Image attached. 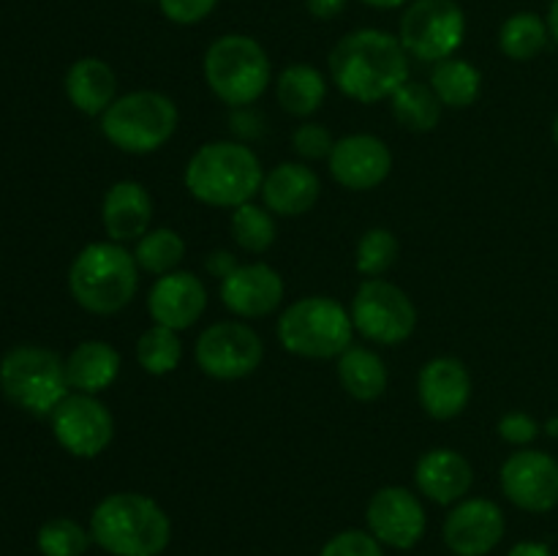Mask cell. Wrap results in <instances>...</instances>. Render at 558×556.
Returning a JSON list of instances; mask_svg holds the SVG:
<instances>
[{
    "mask_svg": "<svg viewBox=\"0 0 558 556\" xmlns=\"http://www.w3.org/2000/svg\"><path fill=\"white\" fill-rule=\"evenodd\" d=\"M185 256V240L178 229L156 227L150 232L142 234L134 245V259L140 270L150 273V276H167V273L178 270L180 262Z\"/></svg>",
    "mask_w": 558,
    "mask_h": 556,
    "instance_id": "cell-31",
    "label": "cell"
},
{
    "mask_svg": "<svg viewBox=\"0 0 558 556\" xmlns=\"http://www.w3.org/2000/svg\"><path fill=\"white\" fill-rule=\"evenodd\" d=\"M265 180L259 156L248 145L234 140L205 142L194 156L189 158L183 172L185 191L196 202L210 207H234L256 200Z\"/></svg>",
    "mask_w": 558,
    "mask_h": 556,
    "instance_id": "cell-3",
    "label": "cell"
},
{
    "mask_svg": "<svg viewBox=\"0 0 558 556\" xmlns=\"http://www.w3.org/2000/svg\"><path fill=\"white\" fill-rule=\"evenodd\" d=\"M319 556H385V551L379 540L365 529H343L327 540Z\"/></svg>",
    "mask_w": 558,
    "mask_h": 556,
    "instance_id": "cell-35",
    "label": "cell"
},
{
    "mask_svg": "<svg viewBox=\"0 0 558 556\" xmlns=\"http://www.w3.org/2000/svg\"><path fill=\"white\" fill-rule=\"evenodd\" d=\"M550 41L548 20H543L534 11H518L507 16L499 27V49L505 58L526 63L534 60Z\"/></svg>",
    "mask_w": 558,
    "mask_h": 556,
    "instance_id": "cell-28",
    "label": "cell"
},
{
    "mask_svg": "<svg viewBox=\"0 0 558 556\" xmlns=\"http://www.w3.org/2000/svg\"><path fill=\"white\" fill-rule=\"evenodd\" d=\"M332 145H336V136H332L330 129H325L322 123H303L298 125L292 134V147L303 161H322V158H330Z\"/></svg>",
    "mask_w": 558,
    "mask_h": 556,
    "instance_id": "cell-36",
    "label": "cell"
},
{
    "mask_svg": "<svg viewBox=\"0 0 558 556\" xmlns=\"http://www.w3.org/2000/svg\"><path fill=\"white\" fill-rule=\"evenodd\" d=\"M349 0H305V9L314 20H336L343 9H347Z\"/></svg>",
    "mask_w": 558,
    "mask_h": 556,
    "instance_id": "cell-40",
    "label": "cell"
},
{
    "mask_svg": "<svg viewBox=\"0 0 558 556\" xmlns=\"http://www.w3.org/2000/svg\"><path fill=\"white\" fill-rule=\"evenodd\" d=\"M354 330L371 343L398 347L409 341L417 327V309L398 283L387 278H363L349 303Z\"/></svg>",
    "mask_w": 558,
    "mask_h": 556,
    "instance_id": "cell-9",
    "label": "cell"
},
{
    "mask_svg": "<svg viewBox=\"0 0 558 556\" xmlns=\"http://www.w3.org/2000/svg\"><path fill=\"white\" fill-rule=\"evenodd\" d=\"M505 512L494 499L466 496L447 512L445 545L456 556H488L505 537Z\"/></svg>",
    "mask_w": 558,
    "mask_h": 556,
    "instance_id": "cell-15",
    "label": "cell"
},
{
    "mask_svg": "<svg viewBox=\"0 0 558 556\" xmlns=\"http://www.w3.org/2000/svg\"><path fill=\"white\" fill-rule=\"evenodd\" d=\"M414 483L436 505H458L474 485V469L463 452L452 447H430L414 463Z\"/></svg>",
    "mask_w": 558,
    "mask_h": 556,
    "instance_id": "cell-21",
    "label": "cell"
},
{
    "mask_svg": "<svg viewBox=\"0 0 558 556\" xmlns=\"http://www.w3.org/2000/svg\"><path fill=\"white\" fill-rule=\"evenodd\" d=\"M365 523H368V532L381 545L409 551L423 540L428 516H425L423 501L412 488H407V485H385L368 499Z\"/></svg>",
    "mask_w": 558,
    "mask_h": 556,
    "instance_id": "cell-14",
    "label": "cell"
},
{
    "mask_svg": "<svg viewBox=\"0 0 558 556\" xmlns=\"http://www.w3.org/2000/svg\"><path fill=\"white\" fill-rule=\"evenodd\" d=\"M101 223L114 243H136L153 223V196L140 180H118L101 202Z\"/></svg>",
    "mask_w": 558,
    "mask_h": 556,
    "instance_id": "cell-22",
    "label": "cell"
},
{
    "mask_svg": "<svg viewBox=\"0 0 558 556\" xmlns=\"http://www.w3.org/2000/svg\"><path fill=\"white\" fill-rule=\"evenodd\" d=\"M545 434L554 436V439H558V418H550L548 423H545Z\"/></svg>",
    "mask_w": 558,
    "mask_h": 556,
    "instance_id": "cell-44",
    "label": "cell"
},
{
    "mask_svg": "<svg viewBox=\"0 0 558 556\" xmlns=\"http://www.w3.org/2000/svg\"><path fill=\"white\" fill-rule=\"evenodd\" d=\"M238 265H240V262L234 259L232 251H223V249L210 251V254H207V259H205L207 273H210V276H216L218 281H223V278H227L229 273H232Z\"/></svg>",
    "mask_w": 558,
    "mask_h": 556,
    "instance_id": "cell-39",
    "label": "cell"
},
{
    "mask_svg": "<svg viewBox=\"0 0 558 556\" xmlns=\"http://www.w3.org/2000/svg\"><path fill=\"white\" fill-rule=\"evenodd\" d=\"M140 265L134 251L114 240L87 243L69 267V292L90 314L112 316L131 305L140 292Z\"/></svg>",
    "mask_w": 558,
    "mask_h": 556,
    "instance_id": "cell-4",
    "label": "cell"
},
{
    "mask_svg": "<svg viewBox=\"0 0 558 556\" xmlns=\"http://www.w3.org/2000/svg\"><path fill=\"white\" fill-rule=\"evenodd\" d=\"M417 398L430 420H456L472 401V374L450 354L430 358L417 374Z\"/></svg>",
    "mask_w": 558,
    "mask_h": 556,
    "instance_id": "cell-18",
    "label": "cell"
},
{
    "mask_svg": "<svg viewBox=\"0 0 558 556\" xmlns=\"http://www.w3.org/2000/svg\"><path fill=\"white\" fill-rule=\"evenodd\" d=\"M338 90L357 104H379L409 82V52L401 38L376 27H360L338 38L327 58Z\"/></svg>",
    "mask_w": 558,
    "mask_h": 556,
    "instance_id": "cell-1",
    "label": "cell"
},
{
    "mask_svg": "<svg viewBox=\"0 0 558 556\" xmlns=\"http://www.w3.org/2000/svg\"><path fill=\"white\" fill-rule=\"evenodd\" d=\"M207 309V287L189 270H172L158 276L147 294V314L153 325L183 333L202 319Z\"/></svg>",
    "mask_w": 558,
    "mask_h": 556,
    "instance_id": "cell-19",
    "label": "cell"
},
{
    "mask_svg": "<svg viewBox=\"0 0 558 556\" xmlns=\"http://www.w3.org/2000/svg\"><path fill=\"white\" fill-rule=\"evenodd\" d=\"M392 118L403 125L407 131H417V134H425V131H434L441 120V101L436 98V93L430 90V85H423V82H403L390 98Z\"/></svg>",
    "mask_w": 558,
    "mask_h": 556,
    "instance_id": "cell-29",
    "label": "cell"
},
{
    "mask_svg": "<svg viewBox=\"0 0 558 556\" xmlns=\"http://www.w3.org/2000/svg\"><path fill=\"white\" fill-rule=\"evenodd\" d=\"M545 20H548L550 38H554V41L558 44V0H550V5H548V16H545Z\"/></svg>",
    "mask_w": 558,
    "mask_h": 556,
    "instance_id": "cell-43",
    "label": "cell"
},
{
    "mask_svg": "<svg viewBox=\"0 0 558 556\" xmlns=\"http://www.w3.org/2000/svg\"><path fill=\"white\" fill-rule=\"evenodd\" d=\"M283 287L281 273L267 262H245L238 265L218 287L221 303L238 319H262L281 309Z\"/></svg>",
    "mask_w": 558,
    "mask_h": 556,
    "instance_id": "cell-17",
    "label": "cell"
},
{
    "mask_svg": "<svg viewBox=\"0 0 558 556\" xmlns=\"http://www.w3.org/2000/svg\"><path fill=\"white\" fill-rule=\"evenodd\" d=\"M259 196L276 218H298L314 210L322 196V180L308 164L283 161L265 172Z\"/></svg>",
    "mask_w": 558,
    "mask_h": 556,
    "instance_id": "cell-20",
    "label": "cell"
},
{
    "mask_svg": "<svg viewBox=\"0 0 558 556\" xmlns=\"http://www.w3.org/2000/svg\"><path fill=\"white\" fill-rule=\"evenodd\" d=\"M430 90L436 93L441 107L466 109L483 93V71L474 63H469V60L452 55V58L434 63V71H430Z\"/></svg>",
    "mask_w": 558,
    "mask_h": 556,
    "instance_id": "cell-27",
    "label": "cell"
},
{
    "mask_svg": "<svg viewBox=\"0 0 558 556\" xmlns=\"http://www.w3.org/2000/svg\"><path fill=\"white\" fill-rule=\"evenodd\" d=\"M123 358L112 343L101 338H90L71 349L65 358V379H69L71 392H87V396H101L104 390L118 382Z\"/></svg>",
    "mask_w": 558,
    "mask_h": 556,
    "instance_id": "cell-24",
    "label": "cell"
},
{
    "mask_svg": "<svg viewBox=\"0 0 558 556\" xmlns=\"http://www.w3.org/2000/svg\"><path fill=\"white\" fill-rule=\"evenodd\" d=\"M338 382L354 401H376L387 392L390 374L387 365L374 349L368 347H349L341 358L336 360Z\"/></svg>",
    "mask_w": 558,
    "mask_h": 556,
    "instance_id": "cell-25",
    "label": "cell"
},
{
    "mask_svg": "<svg viewBox=\"0 0 558 556\" xmlns=\"http://www.w3.org/2000/svg\"><path fill=\"white\" fill-rule=\"evenodd\" d=\"M398 38L409 58L439 63L461 49L466 38V14L456 0H412L403 9Z\"/></svg>",
    "mask_w": 558,
    "mask_h": 556,
    "instance_id": "cell-10",
    "label": "cell"
},
{
    "mask_svg": "<svg viewBox=\"0 0 558 556\" xmlns=\"http://www.w3.org/2000/svg\"><path fill=\"white\" fill-rule=\"evenodd\" d=\"M496 431H499V436L507 442V445L526 447L539 436V423L529 412L512 409V412L501 414L499 423H496Z\"/></svg>",
    "mask_w": 558,
    "mask_h": 556,
    "instance_id": "cell-37",
    "label": "cell"
},
{
    "mask_svg": "<svg viewBox=\"0 0 558 556\" xmlns=\"http://www.w3.org/2000/svg\"><path fill=\"white\" fill-rule=\"evenodd\" d=\"M550 134H554V142H556V147H558V114H556V120H554V129H550Z\"/></svg>",
    "mask_w": 558,
    "mask_h": 556,
    "instance_id": "cell-45",
    "label": "cell"
},
{
    "mask_svg": "<svg viewBox=\"0 0 558 556\" xmlns=\"http://www.w3.org/2000/svg\"><path fill=\"white\" fill-rule=\"evenodd\" d=\"M194 360L202 374H207L210 379H245L265 360V341L245 322H216V325L205 327L196 338Z\"/></svg>",
    "mask_w": 558,
    "mask_h": 556,
    "instance_id": "cell-11",
    "label": "cell"
},
{
    "mask_svg": "<svg viewBox=\"0 0 558 556\" xmlns=\"http://www.w3.org/2000/svg\"><path fill=\"white\" fill-rule=\"evenodd\" d=\"M327 167L347 191H374L390 178L392 150L376 134H347L336 140Z\"/></svg>",
    "mask_w": 558,
    "mask_h": 556,
    "instance_id": "cell-16",
    "label": "cell"
},
{
    "mask_svg": "<svg viewBox=\"0 0 558 556\" xmlns=\"http://www.w3.org/2000/svg\"><path fill=\"white\" fill-rule=\"evenodd\" d=\"M507 556H554V551L545 543H537V540H523V543H515Z\"/></svg>",
    "mask_w": 558,
    "mask_h": 556,
    "instance_id": "cell-41",
    "label": "cell"
},
{
    "mask_svg": "<svg viewBox=\"0 0 558 556\" xmlns=\"http://www.w3.org/2000/svg\"><path fill=\"white\" fill-rule=\"evenodd\" d=\"M90 543V529L76 523L74 518H49L36 534L41 556H85Z\"/></svg>",
    "mask_w": 558,
    "mask_h": 556,
    "instance_id": "cell-34",
    "label": "cell"
},
{
    "mask_svg": "<svg viewBox=\"0 0 558 556\" xmlns=\"http://www.w3.org/2000/svg\"><path fill=\"white\" fill-rule=\"evenodd\" d=\"M278 341L294 358L338 360L352 347L354 325L347 305L327 294H308L281 311Z\"/></svg>",
    "mask_w": 558,
    "mask_h": 556,
    "instance_id": "cell-5",
    "label": "cell"
},
{
    "mask_svg": "<svg viewBox=\"0 0 558 556\" xmlns=\"http://www.w3.org/2000/svg\"><path fill=\"white\" fill-rule=\"evenodd\" d=\"M178 123V104L167 93L131 90L101 114V134L129 156H147L172 140Z\"/></svg>",
    "mask_w": 558,
    "mask_h": 556,
    "instance_id": "cell-7",
    "label": "cell"
},
{
    "mask_svg": "<svg viewBox=\"0 0 558 556\" xmlns=\"http://www.w3.org/2000/svg\"><path fill=\"white\" fill-rule=\"evenodd\" d=\"M202 74L218 101L243 109L270 87L272 63L267 49L254 36L227 33L207 47Z\"/></svg>",
    "mask_w": 558,
    "mask_h": 556,
    "instance_id": "cell-6",
    "label": "cell"
},
{
    "mask_svg": "<svg viewBox=\"0 0 558 556\" xmlns=\"http://www.w3.org/2000/svg\"><path fill=\"white\" fill-rule=\"evenodd\" d=\"M221 0H158V9L174 25H196L216 11Z\"/></svg>",
    "mask_w": 558,
    "mask_h": 556,
    "instance_id": "cell-38",
    "label": "cell"
},
{
    "mask_svg": "<svg viewBox=\"0 0 558 556\" xmlns=\"http://www.w3.org/2000/svg\"><path fill=\"white\" fill-rule=\"evenodd\" d=\"M360 3L371 5V9H379V11H392V9H407L412 0H360Z\"/></svg>",
    "mask_w": 558,
    "mask_h": 556,
    "instance_id": "cell-42",
    "label": "cell"
},
{
    "mask_svg": "<svg viewBox=\"0 0 558 556\" xmlns=\"http://www.w3.org/2000/svg\"><path fill=\"white\" fill-rule=\"evenodd\" d=\"M90 537L112 556H161L172 540V521L153 496L118 491L93 507Z\"/></svg>",
    "mask_w": 558,
    "mask_h": 556,
    "instance_id": "cell-2",
    "label": "cell"
},
{
    "mask_svg": "<svg viewBox=\"0 0 558 556\" xmlns=\"http://www.w3.org/2000/svg\"><path fill=\"white\" fill-rule=\"evenodd\" d=\"M0 390L22 412L49 418L71 392L65 360L36 343L14 347L0 360Z\"/></svg>",
    "mask_w": 558,
    "mask_h": 556,
    "instance_id": "cell-8",
    "label": "cell"
},
{
    "mask_svg": "<svg viewBox=\"0 0 558 556\" xmlns=\"http://www.w3.org/2000/svg\"><path fill=\"white\" fill-rule=\"evenodd\" d=\"M65 96L76 112L87 118H101L118 98V76L101 58H80L65 71Z\"/></svg>",
    "mask_w": 558,
    "mask_h": 556,
    "instance_id": "cell-23",
    "label": "cell"
},
{
    "mask_svg": "<svg viewBox=\"0 0 558 556\" xmlns=\"http://www.w3.org/2000/svg\"><path fill=\"white\" fill-rule=\"evenodd\" d=\"M229 232L238 249L248 251V254H265L272 249L278 238L276 216L267 210L259 202H245V205L234 207L229 216Z\"/></svg>",
    "mask_w": 558,
    "mask_h": 556,
    "instance_id": "cell-30",
    "label": "cell"
},
{
    "mask_svg": "<svg viewBox=\"0 0 558 556\" xmlns=\"http://www.w3.org/2000/svg\"><path fill=\"white\" fill-rule=\"evenodd\" d=\"M49 420L58 445L74 458H98L114 439V418L98 396L69 392Z\"/></svg>",
    "mask_w": 558,
    "mask_h": 556,
    "instance_id": "cell-12",
    "label": "cell"
},
{
    "mask_svg": "<svg viewBox=\"0 0 558 556\" xmlns=\"http://www.w3.org/2000/svg\"><path fill=\"white\" fill-rule=\"evenodd\" d=\"M501 491L526 512H550L558 507V461L550 452L518 447L499 472Z\"/></svg>",
    "mask_w": 558,
    "mask_h": 556,
    "instance_id": "cell-13",
    "label": "cell"
},
{
    "mask_svg": "<svg viewBox=\"0 0 558 556\" xmlns=\"http://www.w3.org/2000/svg\"><path fill=\"white\" fill-rule=\"evenodd\" d=\"M276 98L283 112L311 118L327 98L325 74L311 63H289L276 80Z\"/></svg>",
    "mask_w": 558,
    "mask_h": 556,
    "instance_id": "cell-26",
    "label": "cell"
},
{
    "mask_svg": "<svg viewBox=\"0 0 558 556\" xmlns=\"http://www.w3.org/2000/svg\"><path fill=\"white\" fill-rule=\"evenodd\" d=\"M136 363L145 374L167 376L183 363V341L172 327L150 325L136 341Z\"/></svg>",
    "mask_w": 558,
    "mask_h": 556,
    "instance_id": "cell-32",
    "label": "cell"
},
{
    "mask_svg": "<svg viewBox=\"0 0 558 556\" xmlns=\"http://www.w3.org/2000/svg\"><path fill=\"white\" fill-rule=\"evenodd\" d=\"M398 254H401V243L396 234L385 227H374L360 238L357 251H354V267L360 276L381 278L396 265Z\"/></svg>",
    "mask_w": 558,
    "mask_h": 556,
    "instance_id": "cell-33",
    "label": "cell"
}]
</instances>
